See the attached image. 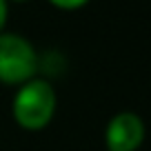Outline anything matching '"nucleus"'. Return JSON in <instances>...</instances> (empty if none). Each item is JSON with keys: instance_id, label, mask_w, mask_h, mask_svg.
<instances>
[{"instance_id": "obj_3", "label": "nucleus", "mask_w": 151, "mask_h": 151, "mask_svg": "<svg viewBox=\"0 0 151 151\" xmlns=\"http://www.w3.org/2000/svg\"><path fill=\"white\" fill-rule=\"evenodd\" d=\"M145 140V122L131 111L116 113L107 124L104 145L107 151H138Z\"/></svg>"}, {"instance_id": "obj_1", "label": "nucleus", "mask_w": 151, "mask_h": 151, "mask_svg": "<svg viewBox=\"0 0 151 151\" xmlns=\"http://www.w3.org/2000/svg\"><path fill=\"white\" fill-rule=\"evenodd\" d=\"M56 91L42 78H33V80L20 85V89L14 96L11 113L18 127L27 131H40L51 122L53 113H56Z\"/></svg>"}, {"instance_id": "obj_6", "label": "nucleus", "mask_w": 151, "mask_h": 151, "mask_svg": "<svg viewBox=\"0 0 151 151\" xmlns=\"http://www.w3.org/2000/svg\"><path fill=\"white\" fill-rule=\"evenodd\" d=\"M7 2H9V0H7ZM11 2H27V0H11Z\"/></svg>"}, {"instance_id": "obj_4", "label": "nucleus", "mask_w": 151, "mask_h": 151, "mask_svg": "<svg viewBox=\"0 0 151 151\" xmlns=\"http://www.w3.org/2000/svg\"><path fill=\"white\" fill-rule=\"evenodd\" d=\"M53 7H58V9H65V11H76L80 9V7H85L89 0H49Z\"/></svg>"}, {"instance_id": "obj_5", "label": "nucleus", "mask_w": 151, "mask_h": 151, "mask_svg": "<svg viewBox=\"0 0 151 151\" xmlns=\"http://www.w3.org/2000/svg\"><path fill=\"white\" fill-rule=\"evenodd\" d=\"M7 11H9V2H7V0H0V33L5 31V24H7Z\"/></svg>"}, {"instance_id": "obj_2", "label": "nucleus", "mask_w": 151, "mask_h": 151, "mask_svg": "<svg viewBox=\"0 0 151 151\" xmlns=\"http://www.w3.org/2000/svg\"><path fill=\"white\" fill-rule=\"evenodd\" d=\"M38 53L20 33H0V82L24 85L38 73Z\"/></svg>"}]
</instances>
